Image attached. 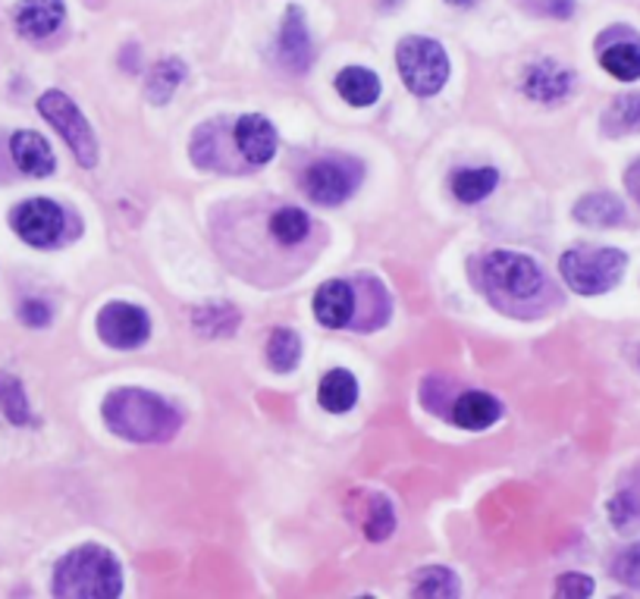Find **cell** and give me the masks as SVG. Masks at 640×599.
I'll return each mask as SVG.
<instances>
[{
  "label": "cell",
  "instance_id": "obj_1",
  "mask_svg": "<svg viewBox=\"0 0 640 599\" xmlns=\"http://www.w3.org/2000/svg\"><path fill=\"white\" fill-rule=\"evenodd\" d=\"M107 427L133 443H167L182 427L174 406L145 389H117L104 399Z\"/></svg>",
  "mask_w": 640,
  "mask_h": 599
},
{
  "label": "cell",
  "instance_id": "obj_2",
  "mask_svg": "<svg viewBox=\"0 0 640 599\" xmlns=\"http://www.w3.org/2000/svg\"><path fill=\"white\" fill-rule=\"evenodd\" d=\"M123 590V571L111 549L78 546L60 559L54 571V593L70 599H114Z\"/></svg>",
  "mask_w": 640,
  "mask_h": 599
},
{
  "label": "cell",
  "instance_id": "obj_3",
  "mask_svg": "<svg viewBox=\"0 0 640 599\" xmlns=\"http://www.w3.org/2000/svg\"><path fill=\"white\" fill-rule=\"evenodd\" d=\"M625 264H628V258L619 249L581 245V249H568L563 254L559 271H563L565 283L578 295H600L619 283Z\"/></svg>",
  "mask_w": 640,
  "mask_h": 599
},
{
  "label": "cell",
  "instance_id": "obj_4",
  "mask_svg": "<svg viewBox=\"0 0 640 599\" xmlns=\"http://www.w3.org/2000/svg\"><path fill=\"white\" fill-rule=\"evenodd\" d=\"M396 63L411 95L430 97L447 85L449 57L443 44H437L433 39H421V35L406 39L396 51Z\"/></svg>",
  "mask_w": 640,
  "mask_h": 599
},
{
  "label": "cell",
  "instance_id": "obj_5",
  "mask_svg": "<svg viewBox=\"0 0 640 599\" xmlns=\"http://www.w3.org/2000/svg\"><path fill=\"white\" fill-rule=\"evenodd\" d=\"M484 283L493 302H527L544 290V271L515 252H493L484 261Z\"/></svg>",
  "mask_w": 640,
  "mask_h": 599
},
{
  "label": "cell",
  "instance_id": "obj_6",
  "mask_svg": "<svg viewBox=\"0 0 640 599\" xmlns=\"http://www.w3.org/2000/svg\"><path fill=\"white\" fill-rule=\"evenodd\" d=\"M39 114L54 126L60 138L73 148V155L82 167H95L97 164V138L95 129L88 126V119L82 116L73 97L63 92H48L39 97Z\"/></svg>",
  "mask_w": 640,
  "mask_h": 599
},
{
  "label": "cell",
  "instance_id": "obj_7",
  "mask_svg": "<svg viewBox=\"0 0 640 599\" xmlns=\"http://www.w3.org/2000/svg\"><path fill=\"white\" fill-rule=\"evenodd\" d=\"M358 179H361V167L355 160H317L305 170V192L311 201L317 204H343L355 189H358Z\"/></svg>",
  "mask_w": 640,
  "mask_h": 599
},
{
  "label": "cell",
  "instance_id": "obj_8",
  "mask_svg": "<svg viewBox=\"0 0 640 599\" xmlns=\"http://www.w3.org/2000/svg\"><path fill=\"white\" fill-rule=\"evenodd\" d=\"M10 223L22 242L35 249H48L63 232V211L48 198H32V201H22L20 208L10 213Z\"/></svg>",
  "mask_w": 640,
  "mask_h": 599
},
{
  "label": "cell",
  "instance_id": "obj_9",
  "mask_svg": "<svg viewBox=\"0 0 640 599\" xmlns=\"http://www.w3.org/2000/svg\"><path fill=\"white\" fill-rule=\"evenodd\" d=\"M151 320L148 314L126 302H111L97 314V336L114 348H136L148 339Z\"/></svg>",
  "mask_w": 640,
  "mask_h": 599
},
{
  "label": "cell",
  "instance_id": "obj_10",
  "mask_svg": "<svg viewBox=\"0 0 640 599\" xmlns=\"http://www.w3.org/2000/svg\"><path fill=\"white\" fill-rule=\"evenodd\" d=\"M349 515L352 522L361 527V534L368 540L380 543L387 540L389 534L396 530V512L384 493H374V490H361L349 500Z\"/></svg>",
  "mask_w": 640,
  "mask_h": 599
},
{
  "label": "cell",
  "instance_id": "obj_11",
  "mask_svg": "<svg viewBox=\"0 0 640 599\" xmlns=\"http://www.w3.org/2000/svg\"><path fill=\"white\" fill-rule=\"evenodd\" d=\"M233 136L235 148H239L242 157H245L249 164H254V167L271 164L273 155H276V129H273V123L267 116L261 114L242 116V119L235 123Z\"/></svg>",
  "mask_w": 640,
  "mask_h": 599
},
{
  "label": "cell",
  "instance_id": "obj_12",
  "mask_svg": "<svg viewBox=\"0 0 640 599\" xmlns=\"http://www.w3.org/2000/svg\"><path fill=\"white\" fill-rule=\"evenodd\" d=\"M314 317L331 329L349 327L352 317H355V292H352L346 280H331V283H324L317 290V295H314Z\"/></svg>",
  "mask_w": 640,
  "mask_h": 599
},
{
  "label": "cell",
  "instance_id": "obj_13",
  "mask_svg": "<svg viewBox=\"0 0 640 599\" xmlns=\"http://www.w3.org/2000/svg\"><path fill=\"white\" fill-rule=\"evenodd\" d=\"M571 78L575 76L565 66L553 60H541L524 73V95L541 104H556L571 92Z\"/></svg>",
  "mask_w": 640,
  "mask_h": 599
},
{
  "label": "cell",
  "instance_id": "obj_14",
  "mask_svg": "<svg viewBox=\"0 0 640 599\" xmlns=\"http://www.w3.org/2000/svg\"><path fill=\"white\" fill-rule=\"evenodd\" d=\"M66 17V7L63 0H20V10H17V29H20L25 39H48L54 35Z\"/></svg>",
  "mask_w": 640,
  "mask_h": 599
},
{
  "label": "cell",
  "instance_id": "obj_15",
  "mask_svg": "<svg viewBox=\"0 0 640 599\" xmlns=\"http://www.w3.org/2000/svg\"><path fill=\"white\" fill-rule=\"evenodd\" d=\"M280 57L283 63L295 70V73H305L311 66V35L308 25H305V13L298 7H290L286 17H283V29H280Z\"/></svg>",
  "mask_w": 640,
  "mask_h": 599
},
{
  "label": "cell",
  "instance_id": "obj_16",
  "mask_svg": "<svg viewBox=\"0 0 640 599\" xmlns=\"http://www.w3.org/2000/svg\"><path fill=\"white\" fill-rule=\"evenodd\" d=\"M10 155H13L17 167H20L25 176L44 179V176L54 174V155H51V145H48L39 133L20 129L17 136L10 138Z\"/></svg>",
  "mask_w": 640,
  "mask_h": 599
},
{
  "label": "cell",
  "instance_id": "obj_17",
  "mask_svg": "<svg viewBox=\"0 0 640 599\" xmlns=\"http://www.w3.org/2000/svg\"><path fill=\"white\" fill-rule=\"evenodd\" d=\"M500 414H503V406L490 392H465L452 406V421L465 430H486L500 421Z\"/></svg>",
  "mask_w": 640,
  "mask_h": 599
},
{
  "label": "cell",
  "instance_id": "obj_18",
  "mask_svg": "<svg viewBox=\"0 0 640 599\" xmlns=\"http://www.w3.org/2000/svg\"><path fill=\"white\" fill-rule=\"evenodd\" d=\"M575 220H581L584 227H619L625 220V204L616 195L594 192L575 204Z\"/></svg>",
  "mask_w": 640,
  "mask_h": 599
},
{
  "label": "cell",
  "instance_id": "obj_19",
  "mask_svg": "<svg viewBox=\"0 0 640 599\" xmlns=\"http://www.w3.org/2000/svg\"><path fill=\"white\" fill-rule=\"evenodd\" d=\"M317 399L333 414H346L355 406V399H358V383H355V377H352L349 370H327L324 380H321V389H317Z\"/></svg>",
  "mask_w": 640,
  "mask_h": 599
},
{
  "label": "cell",
  "instance_id": "obj_20",
  "mask_svg": "<svg viewBox=\"0 0 640 599\" xmlns=\"http://www.w3.org/2000/svg\"><path fill=\"white\" fill-rule=\"evenodd\" d=\"M336 92L346 97L352 107H370L380 97V78L365 66H349L336 76Z\"/></svg>",
  "mask_w": 640,
  "mask_h": 599
},
{
  "label": "cell",
  "instance_id": "obj_21",
  "mask_svg": "<svg viewBox=\"0 0 640 599\" xmlns=\"http://www.w3.org/2000/svg\"><path fill=\"white\" fill-rule=\"evenodd\" d=\"M602 70L621 82L640 78V41H616L600 54Z\"/></svg>",
  "mask_w": 640,
  "mask_h": 599
},
{
  "label": "cell",
  "instance_id": "obj_22",
  "mask_svg": "<svg viewBox=\"0 0 640 599\" xmlns=\"http://www.w3.org/2000/svg\"><path fill=\"white\" fill-rule=\"evenodd\" d=\"M271 235L280 245H302L311 235V217L298 208H280L271 217Z\"/></svg>",
  "mask_w": 640,
  "mask_h": 599
},
{
  "label": "cell",
  "instance_id": "obj_23",
  "mask_svg": "<svg viewBox=\"0 0 640 599\" xmlns=\"http://www.w3.org/2000/svg\"><path fill=\"white\" fill-rule=\"evenodd\" d=\"M186 78V66L179 60H160L145 82V95L151 104H167Z\"/></svg>",
  "mask_w": 640,
  "mask_h": 599
},
{
  "label": "cell",
  "instance_id": "obj_24",
  "mask_svg": "<svg viewBox=\"0 0 640 599\" xmlns=\"http://www.w3.org/2000/svg\"><path fill=\"white\" fill-rule=\"evenodd\" d=\"M496 182H500V176L496 170H459V174L452 176V192L459 201H465V204H478V201H484L486 195L496 189Z\"/></svg>",
  "mask_w": 640,
  "mask_h": 599
},
{
  "label": "cell",
  "instance_id": "obj_25",
  "mask_svg": "<svg viewBox=\"0 0 640 599\" xmlns=\"http://www.w3.org/2000/svg\"><path fill=\"white\" fill-rule=\"evenodd\" d=\"M298 358H302V339L290 327L273 329V336L267 339V365L286 374L298 365Z\"/></svg>",
  "mask_w": 640,
  "mask_h": 599
},
{
  "label": "cell",
  "instance_id": "obj_26",
  "mask_svg": "<svg viewBox=\"0 0 640 599\" xmlns=\"http://www.w3.org/2000/svg\"><path fill=\"white\" fill-rule=\"evenodd\" d=\"M0 411H3V414H7V418H10L17 427L32 421L25 389H22L20 380H17L13 374H7V370H0Z\"/></svg>",
  "mask_w": 640,
  "mask_h": 599
},
{
  "label": "cell",
  "instance_id": "obj_27",
  "mask_svg": "<svg viewBox=\"0 0 640 599\" xmlns=\"http://www.w3.org/2000/svg\"><path fill=\"white\" fill-rule=\"evenodd\" d=\"M609 522L619 534H640V490H621L609 503Z\"/></svg>",
  "mask_w": 640,
  "mask_h": 599
},
{
  "label": "cell",
  "instance_id": "obj_28",
  "mask_svg": "<svg viewBox=\"0 0 640 599\" xmlns=\"http://www.w3.org/2000/svg\"><path fill=\"white\" fill-rule=\"evenodd\" d=\"M195 327L204 336H230L239 327V311L233 305H208V308L195 311Z\"/></svg>",
  "mask_w": 640,
  "mask_h": 599
},
{
  "label": "cell",
  "instance_id": "obj_29",
  "mask_svg": "<svg viewBox=\"0 0 640 599\" xmlns=\"http://www.w3.org/2000/svg\"><path fill=\"white\" fill-rule=\"evenodd\" d=\"M415 597H455L459 593V578L449 568H424L418 571Z\"/></svg>",
  "mask_w": 640,
  "mask_h": 599
},
{
  "label": "cell",
  "instance_id": "obj_30",
  "mask_svg": "<svg viewBox=\"0 0 640 599\" xmlns=\"http://www.w3.org/2000/svg\"><path fill=\"white\" fill-rule=\"evenodd\" d=\"M606 126L616 129H640V95H625L612 104V111L606 114Z\"/></svg>",
  "mask_w": 640,
  "mask_h": 599
},
{
  "label": "cell",
  "instance_id": "obj_31",
  "mask_svg": "<svg viewBox=\"0 0 640 599\" xmlns=\"http://www.w3.org/2000/svg\"><path fill=\"white\" fill-rule=\"evenodd\" d=\"M612 578L628 584V587H640V543L628 546L625 553L616 556V561H612Z\"/></svg>",
  "mask_w": 640,
  "mask_h": 599
},
{
  "label": "cell",
  "instance_id": "obj_32",
  "mask_svg": "<svg viewBox=\"0 0 640 599\" xmlns=\"http://www.w3.org/2000/svg\"><path fill=\"white\" fill-rule=\"evenodd\" d=\"M556 593L559 597H571V599H584L594 593V580L587 578V575H578V571H571V575H563L559 584H556Z\"/></svg>",
  "mask_w": 640,
  "mask_h": 599
},
{
  "label": "cell",
  "instance_id": "obj_33",
  "mask_svg": "<svg viewBox=\"0 0 640 599\" xmlns=\"http://www.w3.org/2000/svg\"><path fill=\"white\" fill-rule=\"evenodd\" d=\"M20 317L29 327H44L51 320V308L44 302H39V298H29V302H22Z\"/></svg>",
  "mask_w": 640,
  "mask_h": 599
},
{
  "label": "cell",
  "instance_id": "obj_34",
  "mask_svg": "<svg viewBox=\"0 0 640 599\" xmlns=\"http://www.w3.org/2000/svg\"><path fill=\"white\" fill-rule=\"evenodd\" d=\"M452 7H471V3H478V0H447Z\"/></svg>",
  "mask_w": 640,
  "mask_h": 599
}]
</instances>
